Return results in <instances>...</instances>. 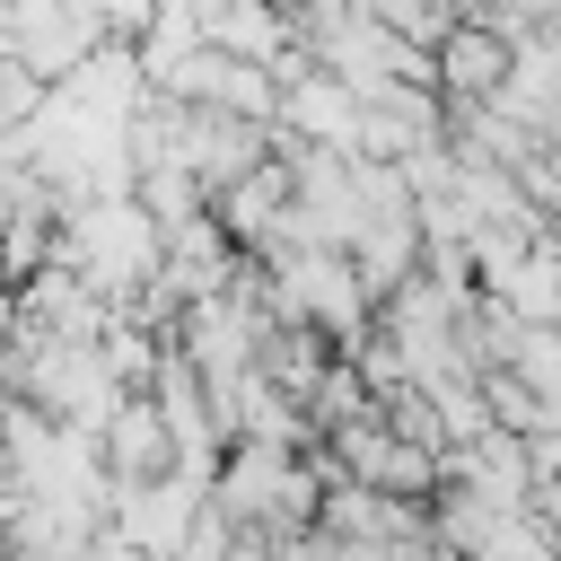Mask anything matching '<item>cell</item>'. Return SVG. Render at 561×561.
Masks as SVG:
<instances>
[{
	"label": "cell",
	"mask_w": 561,
	"mask_h": 561,
	"mask_svg": "<svg viewBox=\"0 0 561 561\" xmlns=\"http://www.w3.org/2000/svg\"><path fill=\"white\" fill-rule=\"evenodd\" d=\"M447 79L473 88V96H500V88H508V44H491V35H456V44H447Z\"/></svg>",
	"instance_id": "obj_1"
},
{
	"label": "cell",
	"mask_w": 561,
	"mask_h": 561,
	"mask_svg": "<svg viewBox=\"0 0 561 561\" xmlns=\"http://www.w3.org/2000/svg\"><path fill=\"white\" fill-rule=\"evenodd\" d=\"M289 561H359V552H342V543H298Z\"/></svg>",
	"instance_id": "obj_2"
}]
</instances>
